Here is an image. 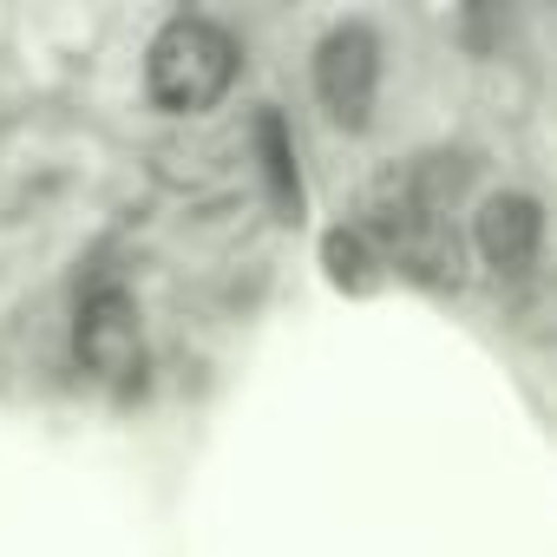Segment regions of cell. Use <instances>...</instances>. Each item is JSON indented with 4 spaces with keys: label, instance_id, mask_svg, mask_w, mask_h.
<instances>
[{
    "label": "cell",
    "instance_id": "obj_1",
    "mask_svg": "<svg viewBox=\"0 0 557 557\" xmlns=\"http://www.w3.org/2000/svg\"><path fill=\"white\" fill-rule=\"evenodd\" d=\"M236 60H243V53H236V40H230L216 21L177 14V21L158 27V40H151V53H145V86H151V99H158L164 112H210V106L230 92Z\"/></svg>",
    "mask_w": 557,
    "mask_h": 557
},
{
    "label": "cell",
    "instance_id": "obj_2",
    "mask_svg": "<svg viewBox=\"0 0 557 557\" xmlns=\"http://www.w3.org/2000/svg\"><path fill=\"white\" fill-rule=\"evenodd\" d=\"M315 99L348 132H361L374 119V99H381V40H374V27L342 21V27L322 34V47H315Z\"/></svg>",
    "mask_w": 557,
    "mask_h": 557
},
{
    "label": "cell",
    "instance_id": "obj_3",
    "mask_svg": "<svg viewBox=\"0 0 557 557\" xmlns=\"http://www.w3.org/2000/svg\"><path fill=\"white\" fill-rule=\"evenodd\" d=\"M472 243L498 283H518V275L537 269V249H544V203L531 190H492L472 216Z\"/></svg>",
    "mask_w": 557,
    "mask_h": 557
},
{
    "label": "cell",
    "instance_id": "obj_4",
    "mask_svg": "<svg viewBox=\"0 0 557 557\" xmlns=\"http://www.w3.org/2000/svg\"><path fill=\"white\" fill-rule=\"evenodd\" d=\"M73 355L86 374L99 381H132L138 361H145V329H138V309L125 289H99L79 302V322H73Z\"/></svg>",
    "mask_w": 557,
    "mask_h": 557
},
{
    "label": "cell",
    "instance_id": "obj_5",
    "mask_svg": "<svg viewBox=\"0 0 557 557\" xmlns=\"http://www.w3.org/2000/svg\"><path fill=\"white\" fill-rule=\"evenodd\" d=\"M329 275H335V283H348V289H374V256H368V243L355 230H335L329 236Z\"/></svg>",
    "mask_w": 557,
    "mask_h": 557
}]
</instances>
